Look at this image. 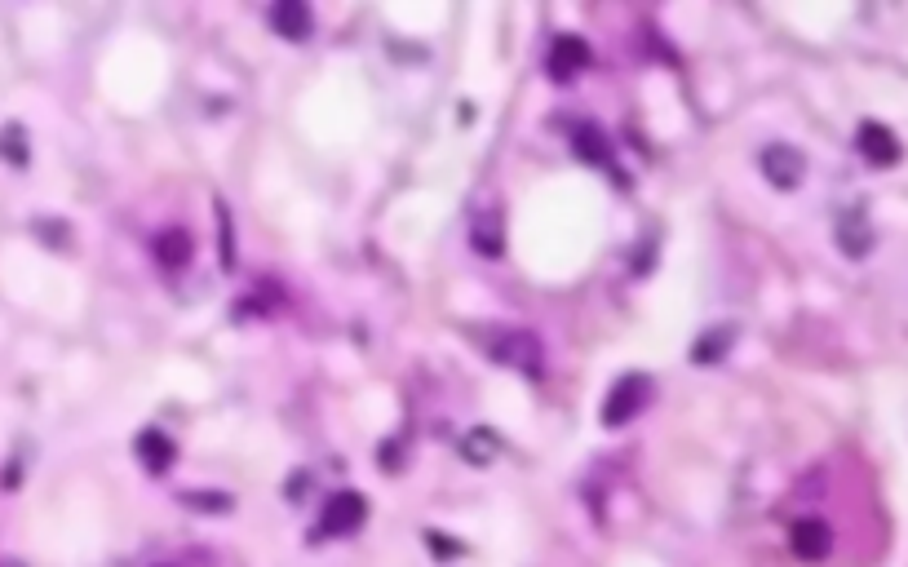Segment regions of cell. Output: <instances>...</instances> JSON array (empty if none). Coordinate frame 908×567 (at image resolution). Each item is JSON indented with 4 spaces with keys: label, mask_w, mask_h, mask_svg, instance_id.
Segmentation results:
<instances>
[{
    "label": "cell",
    "mask_w": 908,
    "mask_h": 567,
    "mask_svg": "<svg viewBox=\"0 0 908 567\" xmlns=\"http://www.w3.org/2000/svg\"><path fill=\"white\" fill-rule=\"evenodd\" d=\"M647 395H652V381H647L643 373H629L621 377L612 390H607V399H603V426H629V421L638 417V412L647 408Z\"/></svg>",
    "instance_id": "cell-1"
},
{
    "label": "cell",
    "mask_w": 908,
    "mask_h": 567,
    "mask_svg": "<svg viewBox=\"0 0 908 567\" xmlns=\"http://www.w3.org/2000/svg\"><path fill=\"white\" fill-rule=\"evenodd\" d=\"M368 519V501L359 497V492H333L324 505V514H319V532L324 536H350L359 532Z\"/></svg>",
    "instance_id": "cell-2"
},
{
    "label": "cell",
    "mask_w": 908,
    "mask_h": 567,
    "mask_svg": "<svg viewBox=\"0 0 908 567\" xmlns=\"http://www.w3.org/2000/svg\"><path fill=\"white\" fill-rule=\"evenodd\" d=\"M762 173H767L771 187L793 191L802 178H807V160H802V151L789 147V142H771V147L762 151Z\"/></svg>",
    "instance_id": "cell-3"
},
{
    "label": "cell",
    "mask_w": 908,
    "mask_h": 567,
    "mask_svg": "<svg viewBox=\"0 0 908 567\" xmlns=\"http://www.w3.org/2000/svg\"><path fill=\"white\" fill-rule=\"evenodd\" d=\"M855 151H860L869 164H877V169H891V164L900 160V138H895L886 125H877V120H864V125L855 129Z\"/></svg>",
    "instance_id": "cell-4"
},
{
    "label": "cell",
    "mask_w": 908,
    "mask_h": 567,
    "mask_svg": "<svg viewBox=\"0 0 908 567\" xmlns=\"http://www.w3.org/2000/svg\"><path fill=\"white\" fill-rule=\"evenodd\" d=\"M789 545L802 563H824L833 550V528L824 519H802V523H793Z\"/></svg>",
    "instance_id": "cell-5"
},
{
    "label": "cell",
    "mask_w": 908,
    "mask_h": 567,
    "mask_svg": "<svg viewBox=\"0 0 908 567\" xmlns=\"http://www.w3.org/2000/svg\"><path fill=\"white\" fill-rule=\"evenodd\" d=\"M590 63H594V49L585 45L581 36H559L550 45V76L554 80H572V76H581V71H590Z\"/></svg>",
    "instance_id": "cell-6"
},
{
    "label": "cell",
    "mask_w": 908,
    "mask_h": 567,
    "mask_svg": "<svg viewBox=\"0 0 908 567\" xmlns=\"http://www.w3.org/2000/svg\"><path fill=\"white\" fill-rule=\"evenodd\" d=\"M838 249L846 257H864L873 249V222L864 209H846L838 218Z\"/></svg>",
    "instance_id": "cell-7"
},
{
    "label": "cell",
    "mask_w": 908,
    "mask_h": 567,
    "mask_svg": "<svg viewBox=\"0 0 908 567\" xmlns=\"http://www.w3.org/2000/svg\"><path fill=\"white\" fill-rule=\"evenodd\" d=\"M271 27L284 40H306V36H311V27H315V18H311V9H306L302 0H280V5L271 9Z\"/></svg>",
    "instance_id": "cell-8"
},
{
    "label": "cell",
    "mask_w": 908,
    "mask_h": 567,
    "mask_svg": "<svg viewBox=\"0 0 908 567\" xmlns=\"http://www.w3.org/2000/svg\"><path fill=\"white\" fill-rule=\"evenodd\" d=\"M470 244H474V253H483V257H501L505 253V222H501L497 209H483L479 218H474Z\"/></svg>",
    "instance_id": "cell-9"
},
{
    "label": "cell",
    "mask_w": 908,
    "mask_h": 567,
    "mask_svg": "<svg viewBox=\"0 0 908 567\" xmlns=\"http://www.w3.org/2000/svg\"><path fill=\"white\" fill-rule=\"evenodd\" d=\"M133 448H138V461L151 474H164V470L173 466V457H178V448H173V439L164 435V430H142Z\"/></svg>",
    "instance_id": "cell-10"
},
{
    "label": "cell",
    "mask_w": 908,
    "mask_h": 567,
    "mask_svg": "<svg viewBox=\"0 0 908 567\" xmlns=\"http://www.w3.org/2000/svg\"><path fill=\"white\" fill-rule=\"evenodd\" d=\"M461 457L470 461V466H492V461L501 457V439L492 435L488 426H474L466 439H461Z\"/></svg>",
    "instance_id": "cell-11"
},
{
    "label": "cell",
    "mask_w": 908,
    "mask_h": 567,
    "mask_svg": "<svg viewBox=\"0 0 908 567\" xmlns=\"http://www.w3.org/2000/svg\"><path fill=\"white\" fill-rule=\"evenodd\" d=\"M156 257L169 271H182V266L191 262V235L182 231V226H173V231H160L156 235Z\"/></svg>",
    "instance_id": "cell-12"
},
{
    "label": "cell",
    "mask_w": 908,
    "mask_h": 567,
    "mask_svg": "<svg viewBox=\"0 0 908 567\" xmlns=\"http://www.w3.org/2000/svg\"><path fill=\"white\" fill-rule=\"evenodd\" d=\"M0 160L14 164V169H23V164L32 160V147H27V129L23 125H5V129H0Z\"/></svg>",
    "instance_id": "cell-13"
},
{
    "label": "cell",
    "mask_w": 908,
    "mask_h": 567,
    "mask_svg": "<svg viewBox=\"0 0 908 567\" xmlns=\"http://www.w3.org/2000/svg\"><path fill=\"white\" fill-rule=\"evenodd\" d=\"M182 505L195 514H231V497L226 492H182Z\"/></svg>",
    "instance_id": "cell-14"
},
{
    "label": "cell",
    "mask_w": 908,
    "mask_h": 567,
    "mask_svg": "<svg viewBox=\"0 0 908 567\" xmlns=\"http://www.w3.org/2000/svg\"><path fill=\"white\" fill-rule=\"evenodd\" d=\"M731 342V333L722 328V333H709V337H700L696 346H691V364H714V359H722V350H727Z\"/></svg>",
    "instance_id": "cell-15"
},
{
    "label": "cell",
    "mask_w": 908,
    "mask_h": 567,
    "mask_svg": "<svg viewBox=\"0 0 908 567\" xmlns=\"http://www.w3.org/2000/svg\"><path fill=\"white\" fill-rule=\"evenodd\" d=\"M576 151H581L585 160L607 164V142H603V133H598V129H576Z\"/></svg>",
    "instance_id": "cell-16"
},
{
    "label": "cell",
    "mask_w": 908,
    "mask_h": 567,
    "mask_svg": "<svg viewBox=\"0 0 908 567\" xmlns=\"http://www.w3.org/2000/svg\"><path fill=\"white\" fill-rule=\"evenodd\" d=\"M0 567H23V563H0Z\"/></svg>",
    "instance_id": "cell-17"
}]
</instances>
